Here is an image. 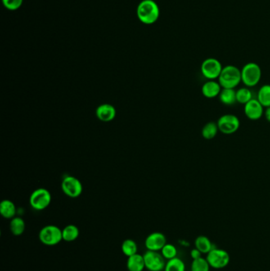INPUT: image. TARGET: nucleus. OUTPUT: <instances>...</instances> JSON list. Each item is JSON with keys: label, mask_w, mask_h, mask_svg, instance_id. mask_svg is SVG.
Segmentation results:
<instances>
[{"label": "nucleus", "mask_w": 270, "mask_h": 271, "mask_svg": "<svg viewBox=\"0 0 270 271\" xmlns=\"http://www.w3.org/2000/svg\"><path fill=\"white\" fill-rule=\"evenodd\" d=\"M137 17L141 23L151 25L159 19L160 11L156 2L153 0H143L136 11Z\"/></svg>", "instance_id": "1"}, {"label": "nucleus", "mask_w": 270, "mask_h": 271, "mask_svg": "<svg viewBox=\"0 0 270 271\" xmlns=\"http://www.w3.org/2000/svg\"><path fill=\"white\" fill-rule=\"evenodd\" d=\"M218 82L222 88L235 89L242 83L241 70L235 65H227L223 67Z\"/></svg>", "instance_id": "2"}, {"label": "nucleus", "mask_w": 270, "mask_h": 271, "mask_svg": "<svg viewBox=\"0 0 270 271\" xmlns=\"http://www.w3.org/2000/svg\"><path fill=\"white\" fill-rule=\"evenodd\" d=\"M262 69L258 64L247 63L241 69L242 83L249 88L255 87L262 79Z\"/></svg>", "instance_id": "3"}, {"label": "nucleus", "mask_w": 270, "mask_h": 271, "mask_svg": "<svg viewBox=\"0 0 270 271\" xmlns=\"http://www.w3.org/2000/svg\"><path fill=\"white\" fill-rule=\"evenodd\" d=\"M38 237L43 245L55 246L63 241L62 229L52 224L46 225L41 229Z\"/></svg>", "instance_id": "4"}, {"label": "nucleus", "mask_w": 270, "mask_h": 271, "mask_svg": "<svg viewBox=\"0 0 270 271\" xmlns=\"http://www.w3.org/2000/svg\"><path fill=\"white\" fill-rule=\"evenodd\" d=\"M51 201L52 195L46 189H37L32 193L29 197V205L37 211H42L49 207Z\"/></svg>", "instance_id": "5"}, {"label": "nucleus", "mask_w": 270, "mask_h": 271, "mask_svg": "<svg viewBox=\"0 0 270 271\" xmlns=\"http://www.w3.org/2000/svg\"><path fill=\"white\" fill-rule=\"evenodd\" d=\"M223 67L220 60L216 58H207L200 65V73L208 80H217L221 75Z\"/></svg>", "instance_id": "6"}, {"label": "nucleus", "mask_w": 270, "mask_h": 271, "mask_svg": "<svg viewBox=\"0 0 270 271\" xmlns=\"http://www.w3.org/2000/svg\"><path fill=\"white\" fill-rule=\"evenodd\" d=\"M206 259L212 268L223 269L230 263V255L227 250L214 247L207 254Z\"/></svg>", "instance_id": "7"}, {"label": "nucleus", "mask_w": 270, "mask_h": 271, "mask_svg": "<svg viewBox=\"0 0 270 271\" xmlns=\"http://www.w3.org/2000/svg\"><path fill=\"white\" fill-rule=\"evenodd\" d=\"M219 131L225 135L236 133L240 127V120L235 114H223L217 121Z\"/></svg>", "instance_id": "8"}, {"label": "nucleus", "mask_w": 270, "mask_h": 271, "mask_svg": "<svg viewBox=\"0 0 270 271\" xmlns=\"http://www.w3.org/2000/svg\"><path fill=\"white\" fill-rule=\"evenodd\" d=\"M143 256L145 259V267L149 271H163L165 269L167 262L159 251L147 250Z\"/></svg>", "instance_id": "9"}, {"label": "nucleus", "mask_w": 270, "mask_h": 271, "mask_svg": "<svg viewBox=\"0 0 270 271\" xmlns=\"http://www.w3.org/2000/svg\"><path fill=\"white\" fill-rule=\"evenodd\" d=\"M61 188L63 192L72 198L79 197L83 193V185L74 176L65 177L61 183Z\"/></svg>", "instance_id": "10"}, {"label": "nucleus", "mask_w": 270, "mask_h": 271, "mask_svg": "<svg viewBox=\"0 0 270 271\" xmlns=\"http://www.w3.org/2000/svg\"><path fill=\"white\" fill-rule=\"evenodd\" d=\"M145 245L147 250L160 251L163 246L167 245V238L162 232H152L147 236Z\"/></svg>", "instance_id": "11"}, {"label": "nucleus", "mask_w": 270, "mask_h": 271, "mask_svg": "<svg viewBox=\"0 0 270 271\" xmlns=\"http://www.w3.org/2000/svg\"><path fill=\"white\" fill-rule=\"evenodd\" d=\"M264 107L257 99H253L244 105V114L251 121H258L264 115Z\"/></svg>", "instance_id": "12"}, {"label": "nucleus", "mask_w": 270, "mask_h": 271, "mask_svg": "<svg viewBox=\"0 0 270 271\" xmlns=\"http://www.w3.org/2000/svg\"><path fill=\"white\" fill-rule=\"evenodd\" d=\"M222 87L217 80H207L201 87V93L203 96L208 99H212L215 98L219 97Z\"/></svg>", "instance_id": "13"}, {"label": "nucleus", "mask_w": 270, "mask_h": 271, "mask_svg": "<svg viewBox=\"0 0 270 271\" xmlns=\"http://www.w3.org/2000/svg\"><path fill=\"white\" fill-rule=\"evenodd\" d=\"M117 111L111 104H101L96 110V116L103 123H109L115 118Z\"/></svg>", "instance_id": "14"}, {"label": "nucleus", "mask_w": 270, "mask_h": 271, "mask_svg": "<svg viewBox=\"0 0 270 271\" xmlns=\"http://www.w3.org/2000/svg\"><path fill=\"white\" fill-rule=\"evenodd\" d=\"M126 267L128 271H143L145 267V259L143 255L139 253L132 256L128 257Z\"/></svg>", "instance_id": "15"}, {"label": "nucleus", "mask_w": 270, "mask_h": 271, "mask_svg": "<svg viewBox=\"0 0 270 271\" xmlns=\"http://www.w3.org/2000/svg\"><path fill=\"white\" fill-rule=\"evenodd\" d=\"M0 213L2 218L6 219H12L16 215V207L15 203L10 200H3L0 203Z\"/></svg>", "instance_id": "16"}, {"label": "nucleus", "mask_w": 270, "mask_h": 271, "mask_svg": "<svg viewBox=\"0 0 270 271\" xmlns=\"http://www.w3.org/2000/svg\"><path fill=\"white\" fill-rule=\"evenodd\" d=\"M219 99L221 103L225 106H233L236 101V91L235 89H228V88H223L221 91Z\"/></svg>", "instance_id": "17"}, {"label": "nucleus", "mask_w": 270, "mask_h": 271, "mask_svg": "<svg viewBox=\"0 0 270 271\" xmlns=\"http://www.w3.org/2000/svg\"><path fill=\"white\" fill-rule=\"evenodd\" d=\"M62 236L65 242H74L79 236V229L76 225L68 224L63 228Z\"/></svg>", "instance_id": "18"}, {"label": "nucleus", "mask_w": 270, "mask_h": 271, "mask_svg": "<svg viewBox=\"0 0 270 271\" xmlns=\"http://www.w3.org/2000/svg\"><path fill=\"white\" fill-rule=\"evenodd\" d=\"M10 230L11 233L15 236H20L25 232V222L19 217H15L10 222Z\"/></svg>", "instance_id": "19"}, {"label": "nucleus", "mask_w": 270, "mask_h": 271, "mask_svg": "<svg viewBox=\"0 0 270 271\" xmlns=\"http://www.w3.org/2000/svg\"><path fill=\"white\" fill-rule=\"evenodd\" d=\"M218 132L220 131H219L217 123L209 122L203 126L202 129H201V135H202L203 138L209 141V140H213L217 137Z\"/></svg>", "instance_id": "20"}, {"label": "nucleus", "mask_w": 270, "mask_h": 271, "mask_svg": "<svg viewBox=\"0 0 270 271\" xmlns=\"http://www.w3.org/2000/svg\"><path fill=\"white\" fill-rule=\"evenodd\" d=\"M195 246L202 254H208L214 248L213 243L211 242V240L205 236H198L195 240Z\"/></svg>", "instance_id": "21"}, {"label": "nucleus", "mask_w": 270, "mask_h": 271, "mask_svg": "<svg viewBox=\"0 0 270 271\" xmlns=\"http://www.w3.org/2000/svg\"><path fill=\"white\" fill-rule=\"evenodd\" d=\"M257 99L264 108L270 106V84H265L260 87L257 95Z\"/></svg>", "instance_id": "22"}, {"label": "nucleus", "mask_w": 270, "mask_h": 271, "mask_svg": "<svg viewBox=\"0 0 270 271\" xmlns=\"http://www.w3.org/2000/svg\"><path fill=\"white\" fill-rule=\"evenodd\" d=\"M122 253L125 256L130 257L138 253V246L135 240L132 239H127L124 240L122 245Z\"/></svg>", "instance_id": "23"}, {"label": "nucleus", "mask_w": 270, "mask_h": 271, "mask_svg": "<svg viewBox=\"0 0 270 271\" xmlns=\"http://www.w3.org/2000/svg\"><path fill=\"white\" fill-rule=\"evenodd\" d=\"M253 99V93L249 87H241L236 91V101L239 103L245 105Z\"/></svg>", "instance_id": "24"}, {"label": "nucleus", "mask_w": 270, "mask_h": 271, "mask_svg": "<svg viewBox=\"0 0 270 271\" xmlns=\"http://www.w3.org/2000/svg\"><path fill=\"white\" fill-rule=\"evenodd\" d=\"M164 271H186V264L179 258L167 260Z\"/></svg>", "instance_id": "25"}, {"label": "nucleus", "mask_w": 270, "mask_h": 271, "mask_svg": "<svg viewBox=\"0 0 270 271\" xmlns=\"http://www.w3.org/2000/svg\"><path fill=\"white\" fill-rule=\"evenodd\" d=\"M210 267L207 259L200 257L199 259L193 260L191 271H209Z\"/></svg>", "instance_id": "26"}, {"label": "nucleus", "mask_w": 270, "mask_h": 271, "mask_svg": "<svg viewBox=\"0 0 270 271\" xmlns=\"http://www.w3.org/2000/svg\"><path fill=\"white\" fill-rule=\"evenodd\" d=\"M162 255L164 257L166 260H170V259L176 258L177 255V250L174 245L172 244H167L165 246H163V249L160 250Z\"/></svg>", "instance_id": "27"}, {"label": "nucleus", "mask_w": 270, "mask_h": 271, "mask_svg": "<svg viewBox=\"0 0 270 271\" xmlns=\"http://www.w3.org/2000/svg\"><path fill=\"white\" fill-rule=\"evenodd\" d=\"M2 4L10 11H16L21 7L23 0H2Z\"/></svg>", "instance_id": "28"}, {"label": "nucleus", "mask_w": 270, "mask_h": 271, "mask_svg": "<svg viewBox=\"0 0 270 271\" xmlns=\"http://www.w3.org/2000/svg\"><path fill=\"white\" fill-rule=\"evenodd\" d=\"M201 254H202V253L200 252V250L195 247V248L191 250L190 256L192 258L193 260H194V259H197L200 258V257H201Z\"/></svg>", "instance_id": "29"}, {"label": "nucleus", "mask_w": 270, "mask_h": 271, "mask_svg": "<svg viewBox=\"0 0 270 271\" xmlns=\"http://www.w3.org/2000/svg\"><path fill=\"white\" fill-rule=\"evenodd\" d=\"M264 116L266 118V121L270 123V107L266 108L264 112Z\"/></svg>", "instance_id": "30"}]
</instances>
